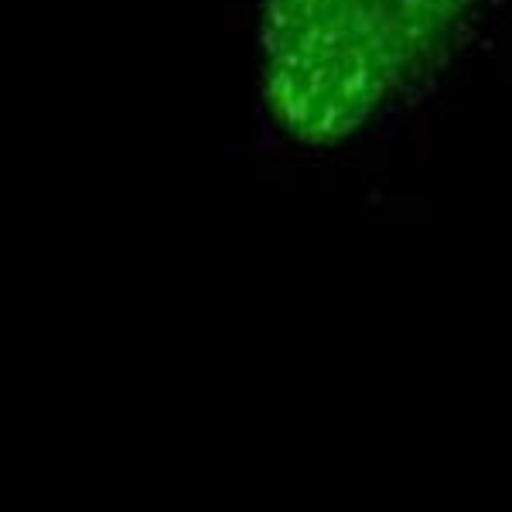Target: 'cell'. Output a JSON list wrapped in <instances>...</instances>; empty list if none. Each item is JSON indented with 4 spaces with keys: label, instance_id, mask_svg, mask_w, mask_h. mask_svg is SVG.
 Instances as JSON below:
<instances>
[{
    "label": "cell",
    "instance_id": "1",
    "mask_svg": "<svg viewBox=\"0 0 512 512\" xmlns=\"http://www.w3.org/2000/svg\"><path fill=\"white\" fill-rule=\"evenodd\" d=\"M472 0H267L263 103L287 137L359 134L448 48Z\"/></svg>",
    "mask_w": 512,
    "mask_h": 512
}]
</instances>
